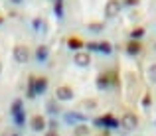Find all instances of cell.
Masks as SVG:
<instances>
[{"label":"cell","instance_id":"6da1fadb","mask_svg":"<svg viewBox=\"0 0 156 136\" xmlns=\"http://www.w3.org/2000/svg\"><path fill=\"white\" fill-rule=\"evenodd\" d=\"M12 53H14V59L18 61V63H28V61H30V57H32L30 49H28L26 45H14Z\"/></svg>","mask_w":156,"mask_h":136},{"label":"cell","instance_id":"7a4b0ae2","mask_svg":"<svg viewBox=\"0 0 156 136\" xmlns=\"http://www.w3.org/2000/svg\"><path fill=\"white\" fill-rule=\"evenodd\" d=\"M121 124H122V128H125V130H134L138 126V117L134 113H125V114H122Z\"/></svg>","mask_w":156,"mask_h":136},{"label":"cell","instance_id":"3957f363","mask_svg":"<svg viewBox=\"0 0 156 136\" xmlns=\"http://www.w3.org/2000/svg\"><path fill=\"white\" fill-rule=\"evenodd\" d=\"M121 2L119 0H109V2L105 4V16L107 18H115V16L121 14Z\"/></svg>","mask_w":156,"mask_h":136},{"label":"cell","instance_id":"277c9868","mask_svg":"<svg viewBox=\"0 0 156 136\" xmlns=\"http://www.w3.org/2000/svg\"><path fill=\"white\" fill-rule=\"evenodd\" d=\"M55 99L57 101H71L73 99V91L67 85H61V87L55 89Z\"/></svg>","mask_w":156,"mask_h":136},{"label":"cell","instance_id":"5b68a950","mask_svg":"<svg viewBox=\"0 0 156 136\" xmlns=\"http://www.w3.org/2000/svg\"><path fill=\"white\" fill-rule=\"evenodd\" d=\"M73 61H75V65H79V67H89V63H91V55L85 51H77L75 55H73Z\"/></svg>","mask_w":156,"mask_h":136},{"label":"cell","instance_id":"8992f818","mask_svg":"<svg viewBox=\"0 0 156 136\" xmlns=\"http://www.w3.org/2000/svg\"><path fill=\"white\" fill-rule=\"evenodd\" d=\"M32 128H34L36 132H42V130L46 128V118H44L42 114H34V117H32Z\"/></svg>","mask_w":156,"mask_h":136},{"label":"cell","instance_id":"52a82bcc","mask_svg":"<svg viewBox=\"0 0 156 136\" xmlns=\"http://www.w3.org/2000/svg\"><path fill=\"white\" fill-rule=\"evenodd\" d=\"M95 124H105V126H117L119 122H117V118H113V114H105V117L97 118V120H95Z\"/></svg>","mask_w":156,"mask_h":136},{"label":"cell","instance_id":"ba28073f","mask_svg":"<svg viewBox=\"0 0 156 136\" xmlns=\"http://www.w3.org/2000/svg\"><path fill=\"white\" fill-rule=\"evenodd\" d=\"M126 51H129L130 55H136V53H140V51H142V45H140V42H136V40L129 42V44H126Z\"/></svg>","mask_w":156,"mask_h":136},{"label":"cell","instance_id":"9c48e42d","mask_svg":"<svg viewBox=\"0 0 156 136\" xmlns=\"http://www.w3.org/2000/svg\"><path fill=\"white\" fill-rule=\"evenodd\" d=\"M46 89H48V79H46V77H40V79L34 81V91H36V95H38V93H44Z\"/></svg>","mask_w":156,"mask_h":136},{"label":"cell","instance_id":"30bf717a","mask_svg":"<svg viewBox=\"0 0 156 136\" xmlns=\"http://www.w3.org/2000/svg\"><path fill=\"white\" fill-rule=\"evenodd\" d=\"M67 45L71 49H77V51H79V49L83 47V40H79V38H69L67 40Z\"/></svg>","mask_w":156,"mask_h":136},{"label":"cell","instance_id":"8fae6325","mask_svg":"<svg viewBox=\"0 0 156 136\" xmlns=\"http://www.w3.org/2000/svg\"><path fill=\"white\" fill-rule=\"evenodd\" d=\"M109 83H111V73H107V75H101V77H99V89L109 87Z\"/></svg>","mask_w":156,"mask_h":136},{"label":"cell","instance_id":"7c38bea8","mask_svg":"<svg viewBox=\"0 0 156 136\" xmlns=\"http://www.w3.org/2000/svg\"><path fill=\"white\" fill-rule=\"evenodd\" d=\"M36 55H38V59H46V57H48V47H46V45H40V47L38 49H36Z\"/></svg>","mask_w":156,"mask_h":136},{"label":"cell","instance_id":"4fadbf2b","mask_svg":"<svg viewBox=\"0 0 156 136\" xmlns=\"http://www.w3.org/2000/svg\"><path fill=\"white\" fill-rule=\"evenodd\" d=\"M75 134H77V136H87V134H89V128H87L85 124H77V126H75Z\"/></svg>","mask_w":156,"mask_h":136},{"label":"cell","instance_id":"5bb4252c","mask_svg":"<svg viewBox=\"0 0 156 136\" xmlns=\"http://www.w3.org/2000/svg\"><path fill=\"white\" fill-rule=\"evenodd\" d=\"M46 109L50 110V113H53V114H57V113H59V105H57L55 101H50V103L46 105Z\"/></svg>","mask_w":156,"mask_h":136},{"label":"cell","instance_id":"9a60e30c","mask_svg":"<svg viewBox=\"0 0 156 136\" xmlns=\"http://www.w3.org/2000/svg\"><path fill=\"white\" fill-rule=\"evenodd\" d=\"M130 36H133V40H136V42H138V40H140L142 36H144V28H134Z\"/></svg>","mask_w":156,"mask_h":136},{"label":"cell","instance_id":"2e32d148","mask_svg":"<svg viewBox=\"0 0 156 136\" xmlns=\"http://www.w3.org/2000/svg\"><path fill=\"white\" fill-rule=\"evenodd\" d=\"M148 79H150V83H156V63H152L148 67Z\"/></svg>","mask_w":156,"mask_h":136},{"label":"cell","instance_id":"e0dca14e","mask_svg":"<svg viewBox=\"0 0 156 136\" xmlns=\"http://www.w3.org/2000/svg\"><path fill=\"white\" fill-rule=\"evenodd\" d=\"M99 49H101L103 53H111V51H113V45H111L109 42H103V44L99 45Z\"/></svg>","mask_w":156,"mask_h":136},{"label":"cell","instance_id":"ac0fdd59","mask_svg":"<svg viewBox=\"0 0 156 136\" xmlns=\"http://www.w3.org/2000/svg\"><path fill=\"white\" fill-rule=\"evenodd\" d=\"M83 106H85V109H97V101H93V99H85Z\"/></svg>","mask_w":156,"mask_h":136},{"label":"cell","instance_id":"d6986e66","mask_svg":"<svg viewBox=\"0 0 156 136\" xmlns=\"http://www.w3.org/2000/svg\"><path fill=\"white\" fill-rule=\"evenodd\" d=\"M12 113H14V114L22 113V101H16L14 105H12Z\"/></svg>","mask_w":156,"mask_h":136},{"label":"cell","instance_id":"ffe728a7","mask_svg":"<svg viewBox=\"0 0 156 136\" xmlns=\"http://www.w3.org/2000/svg\"><path fill=\"white\" fill-rule=\"evenodd\" d=\"M150 103H152V101H150V93H146L144 97H142V105H144V106H150Z\"/></svg>","mask_w":156,"mask_h":136},{"label":"cell","instance_id":"44dd1931","mask_svg":"<svg viewBox=\"0 0 156 136\" xmlns=\"http://www.w3.org/2000/svg\"><path fill=\"white\" fill-rule=\"evenodd\" d=\"M14 117H16V122H18V124L24 122V113H18V114H14Z\"/></svg>","mask_w":156,"mask_h":136},{"label":"cell","instance_id":"7402d4cb","mask_svg":"<svg viewBox=\"0 0 156 136\" xmlns=\"http://www.w3.org/2000/svg\"><path fill=\"white\" fill-rule=\"evenodd\" d=\"M89 30H103V24H89Z\"/></svg>","mask_w":156,"mask_h":136},{"label":"cell","instance_id":"603a6c76","mask_svg":"<svg viewBox=\"0 0 156 136\" xmlns=\"http://www.w3.org/2000/svg\"><path fill=\"white\" fill-rule=\"evenodd\" d=\"M87 47H89V49H91V51H93V49H95V51H97V49H99V44H95V42H91V44H87Z\"/></svg>","mask_w":156,"mask_h":136},{"label":"cell","instance_id":"cb8c5ba5","mask_svg":"<svg viewBox=\"0 0 156 136\" xmlns=\"http://www.w3.org/2000/svg\"><path fill=\"white\" fill-rule=\"evenodd\" d=\"M125 2H126V4H130V6H136L138 0H125Z\"/></svg>","mask_w":156,"mask_h":136},{"label":"cell","instance_id":"d4e9b609","mask_svg":"<svg viewBox=\"0 0 156 136\" xmlns=\"http://www.w3.org/2000/svg\"><path fill=\"white\" fill-rule=\"evenodd\" d=\"M6 136H20V134L14 132V130H6Z\"/></svg>","mask_w":156,"mask_h":136},{"label":"cell","instance_id":"484cf974","mask_svg":"<svg viewBox=\"0 0 156 136\" xmlns=\"http://www.w3.org/2000/svg\"><path fill=\"white\" fill-rule=\"evenodd\" d=\"M46 136H59V134H57L55 130H48V132H46Z\"/></svg>","mask_w":156,"mask_h":136},{"label":"cell","instance_id":"4316f807","mask_svg":"<svg viewBox=\"0 0 156 136\" xmlns=\"http://www.w3.org/2000/svg\"><path fill=\"white\" fill-rule=\"evenodd\" d=\"M12 2H14V4H20V2H22V0H12Z\"/></svg>","mask_w":156,"mask_h":136},{"label":"cell","instance_id":"83f0119b","mask_svg":"<svg viewBox=\"0 0 156 136\" xmlns=\"http://www.w3.org/2000/svg\"><path fill=\"white\" fill-rule=\"evenodd\" d=\"M0 73H2V63H0Z\"/></svg>","mask_w":156,"mask_h":136},{"label":"cell","instance_id":"f1b7e54d","mask_svg":"<svg viewBox=\"0 0 156 136\" xmlns=\"http://www.w3.org/2000/svg\"><path fill=\"white\" fill-rule=\"evenodd\" d=\"M0 22H2V16H0Z\"/></svg>","mask_w":156,"mask_h":136},{"label":"cell","instance_id":"f546056e","mask_svg":"<svg viewBox=\"0 0 156 136\" xmlns=\"http://www.w3.org/2000/svg\"><path fill=\"white\" fill-rule=\"evenodd\" d=\"M154 47H156V45H154Z\"/></svg>","mask_w":156,"mask_h":136}]
</instances>
